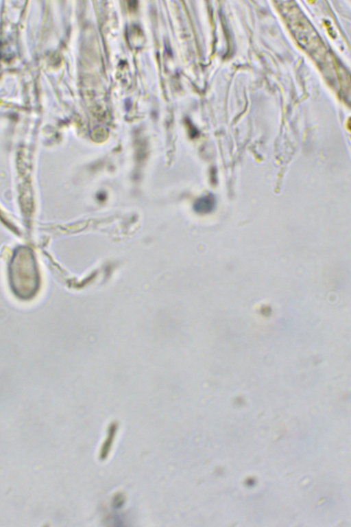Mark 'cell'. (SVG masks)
<instances>
[{
  "label": "cell",
  "instance_id": "obj_2",
  "mask_svg": "<svg viewBox=\"0 0 351 527\" xmlns=\"http://www.w3.org/2000/svg\"><path fill=\"white\" fill-rule=\"evenodd\" d=\"M213 199L210 197H206L202 200V202L198 204L197 208L203 210V211H209L213 207Z\"/></svg>",
  "mask_w": 351,
  "mask_h": 527
},
{
  "label": "cell",
  "instance_id": "obj_1",
  "mask_svg": "<svg viewBox=\"0 0 351 527\" xmlns=\"http://www.w3.org/2000/svg\"><path fill=\"white\" fill-rule=\"evenodd\" d=\"M28 257V255H27ZM25 257L22 264L14 261L10 268V285L13 294L21 300L33 298L40 288V279L32 257Z\"/></svg>",
  "mask_w": 351,
  "mask_h": 527
}]
</instances>
